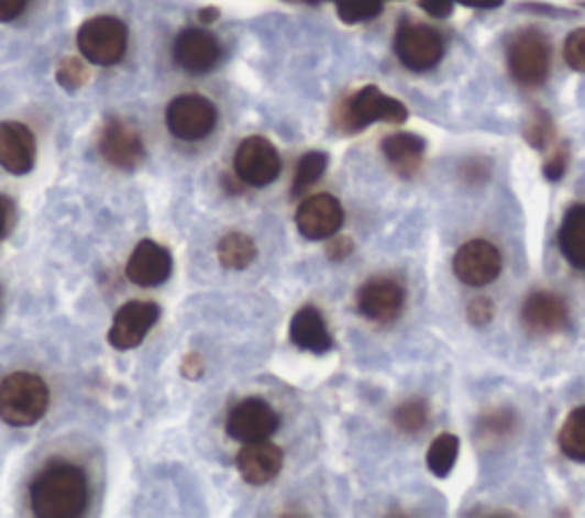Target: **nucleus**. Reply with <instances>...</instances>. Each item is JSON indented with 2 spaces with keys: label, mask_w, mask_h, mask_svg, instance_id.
Instances as JSON below:
<instances>
[{
  "label": "nucleus",
  "mask_w": 585,
  "mask_h": 518,
  "mask_svg": "<svg viewBox=\"0 0 585 518\" xmlns=\"http://www.w3.org/2000/svg\"><path fill=\"white\" fill-rule=\"evenodd\" d=\"M31 505L40 518H76L87 507V477L69 462H51L31 486Z\"/></svg>",
  "instance_id": "nucleus-1"
},
{
  "label": "nucleus",
  "mask_w": 585,
  "mask_h": 518,
  "mask_svg": "<svg viewBox=\"0 0 585 518\" xmlns=\"http://www.w3.org/2000/svg\"><path fill=\"white\" fill-rule=\"evenodd\" d=\"M46 382L33 373H14L0 384V420L12 428H31L48 411Z\"/></svg>",
  "instance_id": "nucleus-2"
},
{
  "label": "nucleus",
  "mask_w": 585,
  "mask_h": 518,
  "mask_svg": "<svg viewBox=\"0 0 585 518\" xmlns=\"http://www.w3.org/2000/svg\"><path fill=\"white\" fill-rule=\"evenodd\" d=\"M129 46V30L114 16H95L78 30V48L92 65L112 67L124 57Z\"/></svg>",
  "instance_id": "nucleus-3"
},
{
  "label": "nucleus",
  "mask_w": 585,
  "mask_h": 518,
  "mask_svg": "<svg viewBox=\"0 0 585 518\" xmlns=\"http://www.w3.org/2000/svg\"><path fill=\"white\" fill-rule=\"evenodd\" d=\"M375 121H387V124H402L407 121V108L379 91L375 85L362 87L355 97H350L341 108V124L347 131H362Z\"/></svg>",
  "instance_id": "nucleus-4"
},
{
  "label": "nucleus",
  "mask_w": 585,
  "mask_h": 518,
  "mask_svg": "<svg viewBox=\"0 0 585 518\" xmlns=\"http://www.w3.org/2000/svg\"><path fill=\"white\" fill-rule=\"evenodd\" d=\"M508 67L519 85L540 87L551 67V48L547 37L538 30H521L508 48Z\"/></svg>",
  "instance_id": "nucleus-5"
},
{
  "label": "nucleus",
  "mask_w": 585,
  "mask_h": 518,
  "mask_svg": "<svg viewBox=\"0 0 585 518\" xmlns=\"http://www.w3.org/2000/svg\"><path fill=\"white\" fill-rule=\"evenodd\" d=\"M396 55L409 71H430L444 57V40L423 23H400L396 33Z\"/></svg>",
  "instance_id": "nucleus-6"
},
{
  "label": "nucleus",
  "mask_w": 585,
  "mask_h": 518,
  "mask_svg": "<svg viewBox=\"0 0 585 518\" xmlns=\"http://www.w3.org/2000/svg\"><path fill=\"white\" fill-rule=\"evenodd\" d=\"M216 106L197 95H181L167 106V129L174 137L197 142L209 137L216 129Z\"/></svg>",
  "instance_id": "nucleus-7"
},
{
  "label": "nucleus",
  "mask_w": 585,
  "mask_h": 518,
  "mask_svg": "<svg viewBox=\"0 0 585 518\" xmlns=\"http://www.w3.org/2000/svg\"><path fill=\"white\" fill-rule=\"evenodd\" d=\"M504 269L501 252L496 250L487 240H470L457 250L453 258V272L455 277L466 286H487L499 279Z\"/></svg>",
  "instance_id": "nucleus-8"
},
{
  "label": "nucleus",
  "mask_w": 585,
  "mask_h": 518,
  "mask_svg": "<svg viewBox=\"0 0 585 518\" xmlns=\"http://www.w3.org/2000/svg\"><path fill=\"white\" fill-rule=\"evenodd\" d=\"M233 169H236L239 178L247 183V186L263 188L271 186V183L279 176L282 158L277 154V148L266 137L254 135L241 142L236 158H233Z\"/></svg>",
  "instance_id": "nucleus-9"
},
{
  "label": "nucleus",
  "mask_w": 585,
  "mask_h": 518,
  "mask_svg": "<svg viewBox=\"0 0 585 518\" xmlns=\"http://www.w3.org/2000/svg\"><path fill=\"white\" fill-rule=\"evenodd\" d=\"M279 430L277 411L258 398L243 400L227 418V434L241 443L266 441Z\"/></svg>",
  "instance_id": "nucleus-10"
},
{
  "label": "nucleus",
  "mask_w": 585,
  "mask_h": 518,
  "mask_svg": "<svg viewBox=\"0 0 585 518\" xmlns=\"http://www.w3.org/2000/svg\"><path fill=\"white\" fill-rule=\"evenodd\" d=\"M161 311L154 301H129L117 311L108 341L114 350H133L137 348L146 333L156 324Z\"/></svg>",
  "instance_id": "nucleus-11"
},
{
  "label": "nucleus",
  "mask_w": 585,
  "mask_h": 518,
  "mask_svg": "<svg viewBox=\"0 0 585 518\" xmlns=\"http://www.w3.org/2000/svg\"><path fill=\"white\" fill-rule=\"evenodd\" d=\"M405 307V290L391 277H373L357 293V309L373 322H394Z\"/></svg>",
  "instance_id": "nucleus-12"
},
{
  "label": "nucleus",
  "mask_w": 585,
  "mask_h": 518,
  "mask_svg": "<svg viewBox=\"0 0 585 518\" xmlns=\"http://www.w3.org/2000/svg\"><path fill=\"white\" fill-rule=\"evenodd\" d=\"M296 224L309 240H328L343 227V206L332 195H313L300 203Z\"/></svg>",
  "instance_id": "nucleus-13"
},
{
  "label": "nucleus",
  "mask_w": 585,
  "mask_h": 518,
  "mask_svg": "<svg viewBox=\"0 0 585 518\" xmlns=\"http://www.w3.org/2000/svg\"><path fill=\"white\" fill-rule=\"evenodd\" d=\"M521 322L523 327L538 333V337H551L570 324L567 301L555 293H533L526 297L521 307Z\"/></svg>",
  "instance_id": "nucleus-14"
},
{
  "label": "nucleus",
  "mask_w": 585,
  "mask_h": 518,
  "mask_svg": "<svg viewBox=\"0 0 585 518\" xmlns=\"http://www.w3.org/2000/svg\"><path fill=\"white\" fill-rule=\"evenodd\" d=\"M222 57V48L218 40L207 33V30H184L174 42V59L177 65L190 74H207L211 71Z\"/></svg>",
  "instance_id": "nucleus-15"
},
{
  "label": "nucleus",
  "mask_w": 585,
  "mask_h": 518,
  "mask_svg": "<svg viewBox=\"0 0 585 518\" xmlns=\"http://www.w3.org/2000/svg\"><path fill=\"white\" fill-rule=\"evenodd\" d=\"M101 156L117 169H133L144 158L140 135L120 119H108L99 140Z\"/></svg>",
  "instance_id": "nucleus-16"
},
{
  "label": "nucleus",
  "mask_w": 585,
  "mask_h": 518,
  "mask_svg": "<svg viewBox=\"0 0 585 518\" xmlns=\"http://www.w3.org/2000/svg\"><path fill=\"white\" fill-rule=\"evenodd\" d=\"M169 274H172L169 252L154 240H142L133 250L126 265L129 282L142 288H156L169 279Z\"/></svg>",
  "instance_id": "nucleus-17"
},
{
  "label": "nucleus",
  "mask_w": 585,
  "mask_h": 518,
  "mask_svg": "<svg viewBox=\"0 0 585 518\" xmlns=\"http://www.w3.org/2000/svg\"><path fill=\"white\" fill-rule=\"evenodd\" d=\"M37 144L33 131L19 121L0 124V167L10 174L23 176L35 165Z\"/></svg>",
  "instance_id": "nucleus-18"
},
{
  "label": "nucleus",
  "mask_w": 585,
  "mask_h": 518,
  "mask_svg": "<svg viewBox=\"0 0 585 518\" xmlns=\"http://www.w3.org/2000/svg\"><path fill=\"white\" fill-rule=\"evenodd\" d=\"M239 471L245 482L250 484H268L273 482L284 464V452L266 441H254L245 443V448L239 452Z\"/></svg>",
  "instance_id": "nucleus-19"
},
{
  "label": "nucleus",
  "mask_w": 585,
  "mask_h": 518,
  "mask_svg": "<svg viewBox=\"0 0 585 518\" xmlns=\"http://www.w3.org/2000/svg\"><path fill=\"white\" fill-rule=\"evenodd\" d=\"M290 341L296 343L300 350L313 352V354H325L334 348L332 333L325 324L323 313L313 307H302L296 318L290 322Z\"/></svg>",
  "instance_id": "nucleus-20"
},
{
  "label": "nucleus",
  "mask_w": 585,
  "mask_h": 518,
  "mask_svg": "<svg viewBox=\"0 0 585 518\" xmlns=\"http://www.w3.org/2000/svg\"><path fill=\"white\" fill-rule=\"evenodd\" d=\"M383 154L402 178H412L421 169L426 142L415 133H394L383 142Z\"/></svg>",
  "instance_id": "nucleus-21"
},
{
  "label": "nucleus",
  "mask_w": 585,
  "mask_h": 518,
  "mask_svg": "<svg viewBox=\"0 0 585 518\" xmlns=\"http://www.w3.org/2000/svg\"><path fill=\"white\" fill-rule=\"evenodd\" d=\"M559 242L563 256L578 269H585V203H574L563 218Z\"/></svg>",
  "instance_id": "nucleus-22"
},
{
  "label": "nucleus",
  "mask_w": 585,
  "mask_h": 518,
  "mask_svg": "<svg viewBox=\"0 0 585 518\" xmlns=\"http://www.w3.org/2000/svg\"><path fill=\"white\" fill-rule=\"evenodd\" d=\"M218 258L227 269H243L256 258L254 240L245 233H229L220 240Z\"/></svg>",
  "instance_id": "nucleus-23"
},
{
  "label": "nucleus",
  "mask_w": 585,
  "mask_h": 518,
  "mask_svg": "<svg viewBox=\"0 0 585 518\" xmlns=\"http://www.w3.org/2000/svg\"><path fill=\"white\" fill-rule=\"evenodd\" d=\"M559 443L570 460L585 464V405L576 407L565 418L561 434H559Z\"/></svg>",
  "instance_id": "nucleus-24"
},
{
  "label": "nucleus",
  "mask_w": 585,
  "mask_h": 518,
  "mask_svg": "<svg viewBox=\"0 0 585 518\" xmlns=\"http://www.w3.org/2000/svg\"><path fill=\"white\" fill-rule=\"evenodd\" d=\"M457 452H460V439L455 434H439L430 448H428V469L437 477H446L455 462H457Z\"/></svg>",
  "instance_id": "nucleus-25"
},
{
  "label": "nucleus",
  "mask_w": 585,
  "mask_h": 518,
  "mask_svg": "<svg viewBox=\"0 0 585 518\" xmlns=\"http://www.w3.org/2000/svg\"><path fill=\"white\" fill-rule=\"evenodd\" d=\"M515 411L508 407H496L478 418V434L487 441H499L515 432Z\"/></svg>",
  "instance_id": "nucleus-26"
},
{
  "label": "nucleus",
  "mask_w": 585,
  "mask_h": 518,
  "mask_svg": "<svg viewBox=\"0 0 585 518\" xmlns=\"http://www.w3.org/2000/svg\"><path fill=\"white\" fill-rule=\"evenodd\" d=\"M328 169V154L323 151H309L307 156L300 158L296 176H292V195H302L307 188L325 174Z\"/></svg>",
  "instance_id": "nucleus-27"
},
{
  "label": "nucleus",
  "mask_w": 585,
  "mask_h": 518,
  "mask_svg": "<svg viewBox=\"0 0 585 518\" xmlns=\"http://www.w3.org/2000/svg\"><path fill=\"white\" fill-rule=\"evenodd\" d=\"M430 420V411H428V405L423 400H407L402 405H398L394 409V422L396 428L400 432H407V434H417L421 432L426 425Z\"/></svg>",
  "instance_id": "nucleus-28"
},
{
  "label": "nucleus",
  "mask_w": 585,
  "mask_h": 518,
  "mask_svg": "<svg viewBox=\"0 0 585 518\" xmlns=\"http://www.w3.org/2000/svg\"><path fill=\"white\" fill-rule=\"evenodd\" d=\"M336 5H339V16L345 23L371 21L385 8V3H379V0H339Z\"/></svg>",
  "instance_id": "nucleus-29"
},
{
  "label": "nucleus",
  "mask_w": 585,
  "mask_h": 518,
  "mask_svg": "<svg viewBox=\"0 0 585 518\" xmlns=\"http://www.w3.org/2000/svg\"><path fill=\"white\" fill-rule=\"evenodd\" d=\"M523 137L526 142H529L533 148H547L553 140V124L547 112L542 110H536L533 117L529 119V124H526L523 129Z\"/></svg>",
  "instance_id": "nucleus-30"
},
{
  "label": "nucleus",
  "mask_w": 585,
  "mask_h": 518,
  "mask_svg": "<svg viewBox=\"0 0 585 518\" xmlns=\"http://www.w3.org/2000/svg\"><path fill=\"white\" fill-rule=\"evenodd\" d=\"M87 78H90V71H87L80 57H65L60 67H57V82L69 91L80 89L87 82Z\"/></svg>",
  "instance_id": "nucleus-31"
},
{
  "label": "nucleus",
  "mask_w": 585,
  "mask_h": 518,
  "mask_svg": "<svg viewBox=\"0 0 585 518\" xmlns=\"http://www.w3.org/2000/svg\"><path fill=\"white\" fill-rule=\"evenodd\" d=\"M563 55H565V63H567L574 71L585 74V27L574 30V33L565 40Z\"/></svg>",
  "instance_id": "nucleus-32"
},
{
  "label": "nucleus",
  "mask_w": 585,
  "mask_h": 518,
  "mask_svg": "<svg viewBox=\"0 0 585 518\" xmlns=\"http://www.w3.org/2000/svg\"><path fill=\"white\" fill-rule=\"evenodd\" d=\"M494 318V301L489 297H476L470 301L466 307V320H470L474 327H485Z\"/></svg>",
  "instance_id": "nucleus-33"
},
{
  "label": "nucleus",
  "mask_w": 585,
  "mask_h": 518,
  "mask_svg": "<svg viewBox=\"0 0 585 518\" xmlns=\"http://www.w3.org/2000/svg\"><path fill=\"white\" fill-rule=\"evenodd\" d=\"M462 178L470 180V183H481L489 176V163L483 158H470L462 165Z\"/></svg>",
  "instance_id": "nucleus-34"
},
{
  "label": "nucleus",
  "mask_w": 585,
  "mask_h": 518,
  "mask_svg": "<svg viewBox=\"0 0 585 518\" xmlns=\"http://www.w3.org/2000/svg\"><path fill=\"white\" fill-rule=\"evenodd\" d=\"M565 169H567V154H565V151L563 148H559V151H555V154L544 163V176L549 178V180H561L563 178V174H565Z\"/></svg>",
  "instance_id": "nucleus-35"
},
{
  "label": "nucleus",
  "mask_w": 585,
  "mask_h": 518,
  "mask_svg": "<svg viewBox=\"0 0 585 518\" xmlns=\"http://www.w3.org/2000/svg\"><path fill=\"white\" fill-rule=\"evenodd\" d=\"M355 245H353V240L345 238V235H332V242L328 245V256L332 261H345L350 254H353Z\"/></svg>",
  "instance_id": "nucleus-36"
},
{
  "label": "nucleus",
  "mask_w": 585,
  "mask_h": 518,
  "mask_svg": "<svg viewBox=\"0 0 585 518\" xmlns=\"http://www.w3.org/2000/svg\"><path fill=\"white\" fill-rule=\"evenodd\" d=\"M419 5L434 19H446L453 12V0H419Z\"/></svg>",
  "instance_id": "nucleus-37"
},
{
  "label": "nucleus",
  "mask_w": 585,
  "mask_h": 518,
  "mask_svg": "<svg viewBox=\"0 0 585 518\" xmlns=\"http://www.w3.org/2000/svg\"><path fill=\"white\" fill-rule=\"evenodd\" d=\"M27 5V0H0V23L16 19Z\"/></svg>",
  "instance_id": "nucleus-38"
},
{
  "label": "nucleus",
  "mask_w": 585,
  "mask_h": 518,
  "mask_svg": "<svg viewBox=\"0 0 585 518\" xmlns=\"http://www.w3.org/2000/svg\"><path fill=\"white\" fill-rule=\"evenodd\" d=\"M12 212H14V206L8 197L0 195V240H3L10 231V224H12Z\"/></svg>",
  "instance_id": "nucleus-39"
},
{
  "label": "nucleus",
  "mask_w": 585,
  "mask_h": 518,
  "mask_svg": "<svg viewBox=\"0 0 585 518\" xmlns=\"http://www.w3.org/2000/svg\"><path fill=\"white\" fill-rule=\"evenodd\" d=\"M453 3L476 8V10H494V8H501L504 0H453Z\"/></svg>",
  "instance_id": "nucleus-40"
},
{
  "label": "nucleus",
  "mask_w": 585,
  "mask_h": 518,
  "mask_svg": "<svg viewBox=\"0 0 585 518\" xmlns=\"http://www.w3.org/2000/svg\"><path fill=\"white\" fill-rule=\"evenodd\" d=\"M201 371H203V365H201L199 356H197V354H190V356L186 359V363H184V375L190 377V379H197V377L201 375Z\"/></svg>",
  "instance_id": "nucleus-41"
},
{
  "label": "nucleus",
  "mask_w": 585,
  "mask_h": 518,
  "mask_svg": "<svg viewBox=\"0 0 585 518\" xmlns=\"http://www.w3.org/2000/svg\"><path fill=\"white\" fill-rule=\"evenodd\" d=\"M218 14H220V12H218L216 8H207V10H201V12H199V19H201L203 23H213V21L218 19Z\"/></svg>",
  "instance_id": "nucleus-42"
},
{
  "label": "nucleus",
  "mask_w": 585,
  "mask_h": 518,
  "mask_svg": "<svg viewBox=\"0 0 585 518\" xmlns=\"http://www.w3.org/2000/svg\"><path fill=\"white\" fill-rule=\"evenodd\" d=\"M379 3H387V0H379Z\"/></svg>",
  "instance_id": "nucleus-43"
}]
</instances>
